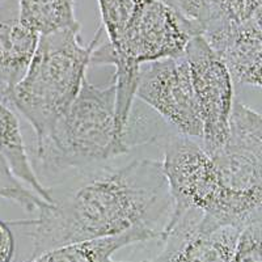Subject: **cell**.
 <instances>
[{"mask_svg":"<svg viewBox=\"0 0 262 262\" xmlns=\"http://www.w3.org/2000/svg\"><path fill=\"white\" fill-rule=\"evenodd\" d=\"M161 165L172 205L168 223L189 210L201 211L214 226L244 229L261 222L262 194L228 190L211 156L195 139L180 134L170 137Z\"/></svg>","mask_w":262,"mask_h":262,"instance_id":"obj_4","label":"cell"},{"mask_svg":"<svg viewBox=\"0 0 262 262\" xmlns=\"http://www.w3.org/2000/svg\"><path fill=\"white\" fill-rule=\"evenodd\" d=\"M15 248V236L9 224L0 221V262H12Z\"/></svg>","mask_w":262,"mask_h":262,"instance_id":"obj_17","label":"cell"},{"mask_svg":"<svg viewBox=\"0 0 262 262\" xmlns=\"http://www.w3.org/2000/svg\"><path fill=\"white\" fill-rule=\"evenodd\" d=\"M167 3L176 8L185 17L193 21L200 32L201 24L205 21L209 12L210 0H167Z\"/></svg>","mask_w":262,"mask_h":262,"instance_id":"obj_16","label":"cell"},{"mask_svg":"<svg viewBox=\"0 0 262 262\" xmlns=\"http://www.w3.org/2000/svg\"><path fill=\"white\" fill-rule=\"evenodd\" d=\"M164 2H165V3H167V0H164Z\"/></svg>","mask_w":262,"mask_h":262,"instance_id":"obj_18","label":"cell"},{"mask_svg":"<svg viewBox=\"0 0 262 262\" xmlns=\"http://www.w3.org/2000/svg\"><path fill=\"white\" fill-rule=\"evenodd\" d=\"M262 0H210L209 12L200 27L203 29L224 23H244L261 16Z\"/></svg>","mask_w":262,"mask_h":262,"instance_id":"obj_14","label":"cell"},{"mask_svg":"<svg viewBox=\"0 0 262 262\" xmlns=\"http://www.w3.org/2000/svg\"><path fill=\"white\" fill-rule=\"evenodd\" d=\"M137 97L176 128L180 135L191 139L202 138L200 109L184 54L140 66Z\"/></svg>","mask_w":262,"mask_h":262,"instance_id":"obj_5","label":"cell"},{"mask_svg":"<svg viewBox=\"0 0 262 262\" xmlns=\"http://www.w3.org/2000/svg\"><path fill=\"white\" fill-rule=\"evenodd\" d=\"M100 33L101 28L90 45L81 41L80 25L39 36L24 78L6 100L30 123L37 143L78 96Z\"/></svg>","mask_w":262,"mask_h":262,"instance_id":"obj_2","label":"cell"},{"mask_svg":"<svg viewBox=\"0 0 262 262\" xmlns=\"http://www.w3.org/2000/svg\"><path fill=\"white\" fill-rule=\"evenodd\" d=\"M152 238H156V236L151 232L135 229L122 235L54 248L29 262H119L113 259L116 252L128 245L149 242Z\"/></svg>","mask_w":262,"mask_h":262,"instance_id":"obj_12","label":"cell"},{"mask_svg":"<svg viewBox=\"0 0 262 262\" xmlns=\"http://www.w3.org/2000/svg\"><path fill=\"white\" fill-rule=\"evenodd\" d=\"M0 196L17 203L25 211L33 212L43 209L49 202L30 190L16 177L8 161L0 154Z\"/></svg>","mask_w":262,"mask_h":262,"instance_id":"obj_15","label":"cell"},{"mask_svg":"<svg viewBox=\"0 0 262 262\" xmlns=\"http://www.w3.org/2000/svg\"><path fill=\"white\" fill-rule=\"evenodd\" d=\"M0 154L6 158L11 169L20 181L24 182L30 190L43 198L46 202H51L49 189L43 186L28 158L27 147L21 134L17 116L12 111L11 105L3 101L2 98H0Z\"/></svg>","mask_w":262,"mask_h":262,"instance_id":"obj_11","label":"cell"},{"mask_svg":"<svg viewBox=\"0 0 262 262\" xmlns=\"http://www.w3.org/2000/svg\"><path fill=\"white\" fill-rule=\"evenodd\" d=\"M212 161L222 184L240 194H262V117L235 101L228 134Z\"/></svg>","mask_w":262,"mask_h":262,"instance_id":"obj_7","label":"cell"},{"mask_svg":"<svg viewBox=\"0 0 262 262\" xmlns=\"http://www.w3.org/2000/svg\"><path fill=\"white\" fill-rule=\"evenodd\" d=\"M128 149L117 126L114 79L106 85L85 79L69 109L37 143V159L49 174L88 168Z\"/></svg>","mask_w":262,"mask_h":262,"instance_id":"obj_3","label":"cell"},{"mask_svg":"<svg viewBox=\"0 0 262 262\" xmlns=\"http://www.w3.org/2000/svg\"><path fill=\"white\" fill-rule=\"evenodd\" d=\"M39 36L16 18H0V98L6 101L24 78Z\"/></svg>","mask_w":262,"mask_h":262,"instance_id":"obj_10","label":"cell"},{"mask_svg":"<svg viewBox=\"0 0 262 262\" xmlns=\"http://www.w3.org/2000/svg\"><path fill=\"white\" fill-rule=\"evenodd\" d=\"M50 196L37 219L15 222L33 227V258L54 248L135 229L160 238L172 211L161 161L152 159L98 170Z\"/></svg>","mask_w":262,"mask_h":262,"instance_id":"obj_1","label":"cell"},{"mask_svg":"<svg viewBox=\"0 0 262 262\" xmlns=\"http://www.w3.org/2000/svg\"><path fill=\"white\" fill-rule=\"evenodd\" d=\"M0 3H2V0H0Z\"/></svg>","mask_w":262,"mask_h":262,"instance_id":"obj_19","label":"cell"},{"mask_svg":"<svg viewBox=\"0 0 262 262\" xmlns=\"http://www.w3.org/2000/svg\"><path fill=\"white\" fill-rule=\"evenodd\" d=\"M243 229L214 226L198 210H189L165 226L163 248L143 262H232Z\"/></svg>","mask_w":262,"mask_h":262,"instance_id":"obj_8","label":"cell"},{"mask_svg":"<svg viewBox=\"0 0 262 262\" xmlns=\"http://www.w3.org/2000/svg\"><path fill=\"white\" fill-rule=\"evenodd\" d=\"M18 20L38 36L79 25L75 0H18Z\"/></svg>","mask_w":262,"mask_h":262,"instance_id":"obj_13","label":"cell"},{"mask_svg":"<svg viewBox=\"0 0 262 262\" xmlns=\"http://www.w3.org/2000/svg\"><path fill=\"white\" fill-rule=\"evenodd\" d=\"M184 57L202 121V147L212 155L226 140L235 104L233 81L228 70L198 34L189 41Z\"/></svg>","mask_w":262,"mask_h":262,"instance_id":"obj_6","label":"cell"},{"mask_svg":"<svg viewBox=\"0 0 262 262\" xmlns=\"http://www.w3.org/2000/svg\"><path fill=\"white\" fill-rule=\"evenodd\" d=\"M200 36L226 66L233 84L261 88V16L244 23L214 25L202 30Z\"/></svg>","mask_w":262,"mask_h":262,"instance_id":"obj_9","label":"cell"}]
</instances>
